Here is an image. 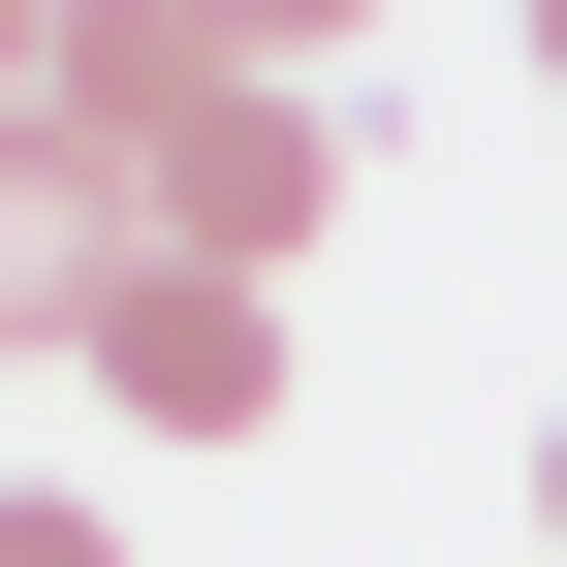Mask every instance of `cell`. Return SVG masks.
<instances>
[{"label":"cell","mask_w":567,"mask_h":567,"mask_svg":"<svg viewBox=\"0 0 567 567\" xmlns=\"http://www.w3.org/2000/svg\"><path fill=\"white\" fill-rule=\"evenodd\" d=\"M63 126H95V158L158 189V252H221V284H284L316 189H347V95L284 32H189V0H95V32H63Z\"/></svg>","instance_id":"1"},{"label":"cell","mask_w":567,"mask_h":567,"mask_svg":"<svg viewBox=\"0 0 567 567\" xmlns=\"http://www.w3.org/2000/svg\"><path fill=\"white\" fill-rule=\"evenodd\" d=\"M126 284H158V189L95 126H0V347H126Z\"/></svg>","instance_id":"2"},{"label":"cell","mask_w":567,"mask_h":567,"mask_svg":"<svg viewBox=\"0 0 567 567\" xmlns=\"http://www.w3.org/2000/svg\"><path fill=\"white\" fill-rule=\"evenodd\" d=\"M95 410H126V442H252V410H284V316H252L221 252H158L126 347H95Z\"/></svg>","instance_id":"3"},{"label":"cell","mask_w":567,"mask_h":567,"mask_svg":"<svg viewBox=\"0 0 567 567\" xmlns=\"http://www.w3.org/2000/svg\"><path fill=\"white\" fill-rule=\"evenodd\" d=\"M0 567H126V536H95V505H0Z\"/></svg>","instance_id":"4"},{"label":"cell","mask_w":567,"mask_h":567,"mask_svg":"<svg viewBox=\"0 0 567 567\" xmlns=\"http://www.w3.org/2000/svg\"><path fill=\"white\" fill-rule=\"evenodd\" d=\"M536 536H567V410H536Z\"/></svg>","instance_id":"5"}]
</instances>
